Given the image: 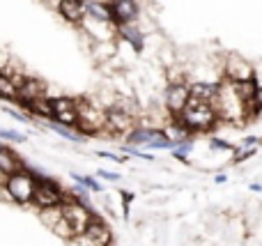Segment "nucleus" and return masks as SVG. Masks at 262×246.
I'll return each instance as SVG.
<instances>
[{
    "mask_svg": "<svg viewBox=\"0 0 262 246\" xmlns=\"http://www.w3.org/2000/svg\"><path fill=\"white\" fill-rule=\"evenodd\" d=\"M182 124H184L189 131H209L214 129L221 120L216 115V108H214L209 101H198V99H189V104L184 106L180 115H175Z\"/></svg>",
    "mask_w": 262,
    "mask_h": 246,
    "instance_id": "nucleus-1",
    "label": "nucleus"
},
{
    "mask_svg": "<svg viewBox=\"0 0 262 246\" xmlns=\"http://www.w3.org/2000/svg\"><path fill=\"white\" fill-rule=\"evenodd\" d=\"M212 106L216 108L219 120H228V122H242V120L249 118L246 113V104L237 97L232 83H228L226 78L221 81V87H219V95L214 97Z\"/></svg>",
    "mask_w": 262,
    "mask_h": 246,
    "instance_id": "nucleus-2",
    "label": "nucleus"
},
{
    "mask_svg": "<svg viewBox=\"0 0 262 246\" xmlns=\"http://www.w3.org/2000/svg\"><path fill=\"white\" fill-rule=\"evenodd\" d=\"M3 193L7 200L16 203V205H30L32 196H35V175L26 168L7 175V177H5Z\"/></svg>",
    "mask_w": 262,
    "mask_h": 246,
    "instance_id": "nucleus-3",
    "label": "nucleus"
},
{
    "mask_svg": "<svg viewBox=\"0 0 262 246\" xmlns=\"http://www.w3.org/2000/svg\"><path fill=\"white\" fill-rule=\"evenodd\" d=\"M76 129L81 133L95 136V133L104 131L106 129V108L92 104L88 99H78V122Z\"/></svg>",
    "mask_w": 262,
    "mask_h": 246,
    "instance_id": "nucleus-4",
    "label": "nucleus"
},
{
    "mask_svg": "<svg viewBox=\"0 0 262 246\" xmlns=\"http://www.w3.org/2000/svg\"><path fill=\"white\" fill-rule=\"evenodd\" d=\"M64 200V191L55 180H51L49 175H39L35 177V196H32V203L37 210H46V207H55Z\"/></svg>",
    "mask_w": 262,
    "mask_h": 246,
    "instance_id": "nucleus-5",
    "label": "nucleus"
},
{
    "mask_svg": "<svg viewBox=\"0 0 262 246\" xmlns=\"http://www.w3.org/2000/svg\"><path fill=\"white\" fill-rule=\"evenodd\" d=\"M60 210H62V216L67 219V223L72 226L74 235L83 233L88 228V223L92 221V207L83 205L81 200H76L74 196H64V200L60 203Z\"/></svg>",
    "mask_w": 262,
    "mask_h": 246,
    "instance_id": "nucleus-6",
    "label": "nucleus"
},
{
    "mask_svg": "<svg viewBox=\"0 0 262 246\" xmlns=\"http://www.w3.org/2000/svg\"><path fill=\"white\" fill-rule=\"evenodd\" d=\"M69 242H72V246H111L113 235H111L108 226H106L104 221L97 219V216H92V221L88 223V228L83 230V233L74 235Z\"/></svg>",
    "mask_w": 262,
    "mask_h": 246,
    "instance_id": "nucleus-7",
    "label": "nucleus"
},
{
    "mask_svg": "<svg viewBox=\"0 0 262 246\" xmlns=\"http://www.w3.org/2000/svg\"><path fill=\"white\" fill-rule=\"evenodd\" d=\"M255 76V69L249 60H244L237 53H228L223 60V78L228 83H239V81H249Z\"/></svg>",
    "mask_w": 262,
    "mask_h": 246,
    "instance_id": "nucleus-8",
    "label": "nucleus"
},
{
    "mask_svg": "<svg viewBox=\"0 0 262 246\" xmlns=\"http://www.w3.org/2000/svg\"><path fill=\"white\" fill-rule=\"evenodd\" d=\"M189 99H191L189 83H184V81H170L168 83L166 92H163V104H166L168 113H170L172 118L184 110V106L189 104Z\"/></svg>",
    "mask_w": 262,
    "mask_h": 246,
    "instance_id": "nucleus-9",
    "label": "nucleus"
},
{
    "mask_svg": "<svg viewBox=\"0 0 262 246\" xmlns=\"http://www.w3.org/2000/svg\"><path fill=\"white\" fill-rule=\"evenodd\" d=\"M106 129L113 133H129L134 129V115L120 104L108 106L106 108Z\"/></svg>",
    "mask_w": 262,
    "mask_h": 246,
    "instance_id": "nucleus-10",
    "label": "nucleus"
},
{
    "mask_svg": "<svg viewBox=\"0 0 262 246\" xmlns=\"http://www.w3.org/2000/svg\"><path fill=\"white\" fill-rule=\"evenodd\" d=\"M111 18H113V26L120 23H134L140 16V5L136 0H111Z\"/></svg>",
    "mask_w": 262,
    "mask_h": 246,
    "instance_id": "nucleus-11",
    "label": "nucleus"
},
{
    "mask_svg": "<svg viewBox=\"0 0 262 246\" xmlns=\"http://www.w3.org/2000/svg\"><path fill=\"white\" fill-rule=\"evenodd\" d=\"M18 90V104H28V101L37 99V97H44L46 95V83L41 78H35V76H21L16 85Z\"/></svg>",
    "mask_w": 262,
    "mask_h": 246,
    "instance_id": "nucleus-12",
    "label": "nucleus"
},
{
    "mask_svg": "<svg viewBox=\"0 0 262 246\" xmlns=\"http://www.w3.org/2000/svg\"><path fill=\"white\" fill-rule=\"evenodd\" d=\"M115 35H118L122 41H127L136 53H140V51L145 49V32L136 26V21L134 23H120V26H115Z\"/></svg>",
    "mask_w": 262,
    "mask_h": 246,
    "instance_id": "nucleus-13",
    "label": "nucleus"
},
{
    "mask_svg": "<svg viewBox=\"0 0 262 246\" xmlns=\"http://www.w3.org/2000/svg\"><path fill=\"white\" fill-rule=\"evenodd\" d=\"M55 9L64 21L74 23V26H81L83 18H85V0H60Z\"/></svg>",
    "mask_w": 262,
    "mask_h": 246,
    "instance_id": "nucleus-14",
    "label": "nucleus"
},
{
    "mask_svg": "<svg viewBox=\"0 0 262 246\" xmlns=\"http://www.w3.org/2000/svg\"><path fill=\"white\" fill-rule=\"evenodd\" d=\"M221 81H223V78H221ZM221 81H203V78H198V81H191V83H189V95H191V99L209 101V104H212L214 97L219 95Z\"/></svg>",
    "mask_w": 262,
    "mask_h": 246,
    "instance_id": "nucleus-15",
    "label": "nucleus"
},
{
    "mask_svg": "<svg viewBox=\"0 0 262 246\" xmlns=\"http://www.w3.org/2000/svg\"><path fill=\"white\" fill-rule=\"evenodd\" d=\"M23 168V159L16 154V152H12L9 147L0 145V173L7 177V175L16 173V170Z\"/></svg>",
    "mask_w": 262,
    "mask_h": 246,
    "instance_id": "nucleus-16",
    "label": "nucleus"
},
{
    "mask_svg": "<svg viewBox=\"0 0 262 246\" xmlns=\"http://www.w3.org/2000/svg\"><path fill=\"white\" fill-rule=\"evenodd\" d=\"M26 106V110L28 113H32V115H37V118H44V120H51L53 118V108H51V97H37V99H32V101H28V104H23Z\"/></svg>",
    "mask_w": 262,
    "mask_h": 246,
    "instance_id": "nucleus-17",
    "label": "nucleus"
},
{
    "mask_svg": "<svg viewBox=\"0 0 262 246\" xmlns=\"http://www.w3.org/2000/svg\"><path fill=\"white\" fill-rule=\"evenodd\" d=\"M85 16L97 18V21L113 23V18H111V7L106 3H99V0H85Z\"/></svg>",
    "mask_w": 262,
    "mask_h": 246,
    "instance_id": "nucleus-18",
    "label": "nucleus"
},
{
    "mask_svg": "<svg viewBox=\"0 0 262 246\" xmlns=\"http://www.w3.org/2000/svg\"><path fill=\"white\" fill-rule=\"evenodd\" d=\"M159 136V129H147V127H134L131 131L127 133V141L129 145L138 147V145H147L152 138Z\"/></svg>",
    "mask_w": 262,
    "mask_h": 246,
    "instance_id": "nucleus-19",
    "label": "nucleus"
},
{
    "mask_svg": "<svg viewBox=\"0 0 262 246\" xmlns=\"http://www.w3.org/2000/svg\"><path fill=\"white\" fill-rule=\"evenodd\" d=\"M0 99L16 101L18 104V90H16V83H14L9 72H0Z\"/></svg>",
    "mask_w": 262,
    "mask_h": 246,
    "instance_id": "nucleus-20",
    "label": "nucleus"
},
{
    "mask_svg": "<svg viewBox=\"0 0 262 246\" xmlns=\"http://www.w3.org/2000/svg\"><path fill=\"white\" fill-rule=\"evenodd\" d=\"M51 108H53V115L58 113H67V110H78V99L67 95H60V97H51ZM53 120V118H51Z\"/></svg>",
    "mask_w": 262,
    "mask_h": 246,
    "instance_id": "nucleus-21",
    "label": "nucleus"
},
{
    "mask_svg": "<svg viewBox=\"0 0 262 246\" xmlns=\"http://www.w3.org/2000/svg\"><path fill=\"white\" fill-rule=\"evenodd\" d=\"M49 129L51 131H55V133H60L64 141H72V143H83L85 141V136H83L81 131H72V127H64V124L55 122V120H49Z\"/></svg>",
    "mask_w": 262,
    "mask_h": 246,
    "instance_id": "nucleus-22",
    "label": "nucleus"
},
{
    "mask_svg": "<svg viewBox=\"0 0 262 246\" xmlns=\"http://www.w3.org/2000/svg\"><path fill=\"white\" fill-rule=\"evenodd\" d=\"M51 230H53L58 237H62V239H72L74 237V230H72V226L67 223V219H64V216H60L58 223H55Z\"/></svg>",
    "mask_w": 262,
    "mask_h": 246,
    "instance_id": "nucleus-23",
    "label": "nucleus"
},
{
    "mask_svg": "<svg viewBox=\"0 0 262 246\" xmlns=\"http://www.w3.org/2000/svg\"><path fill=\"white\" fill-rule=\"evenodd\" d=\"M72 177H74V180H76V182H78V184H81V187L90 189V191H101V189H104V187H101V184H99V182H97V180H95V177H85V175H76V173H74V175H72Z\"/></svg>",
    "mask_w": 262,
    "mask_h": 246,
    "instance_id": "nucleus-24",
    "label": "nucleus"
},
{
    "mask_svg": "<svg viewBox=\"0 0 262 246\" xmlns=\"http://www.w3.org/2000/svg\"><path fill=\"white\" fill-rule=\"evenodd\" d=\"M0 141L23 143V141H26V136H23V133H18L16 129H5V127H0Z\"/></svg>",
    "mask_w": 262,
    "mask_h": 246,
    "instance_id": "nucleus-25",
    "label": "nucleus"
},
{
    "mask_svg": "<svg viewBox=\"0 0 262 246\" xmlns=\"http://www.w3.org/2000/svg\"><path fill=\"white\" fill-rule=\"evenodd\" d=\"M191 150V141H182L177 145H172V156H177L180 161H186V152Z\"/></svg>",
    "mask_w": 262,
    "mask_h": 246,
    "instance_id": "nucleus-26",
    "label": "nucleus"
},
{
    "mask_svg": "<svg viewBox=\"0 0 262 246\" xmlns=\"http://www.w3.org/2000/svg\"><path fill=\"white\" fill-rule=\"evenodd\" d=\"M255 147H239V150H235V156H232V159L235 161H244V159H251V156L255 154Z\"/></svg>",
    "mask_w": 262,
    "mask_h": 246,
    "instance_id": "nucleus-27",
    "label": "nucleus"
},
{
    "mask_svg": "<svg viewBox=\"0 0 262 246\" xmlns=\"http://www.w3.org/2000/svg\"><path fill=\"white\" fill-rule=\"evenodd\" d=\"M209 145L214 147V150H226V152H235V145L228 141H219V138H209Z\"/></svg>",
    "mask_w": 262,
    "mask_h": 246,
    "instance_id": "nucleus-28",
    "label": "nucleus"
},
{
    "mask_svg": "<svg viewBox=\"0 0 262 246\" xmlns=\"http://www.w3.org/2000/svg\"><path fill=\"white\" fill-rule=\"evenodd\" d=\"M260 110H262V85H258V95L253 99V115L260 113Z\"/></svg>",
    "mask_w": 262,
    "mask_h": 246,
    "instance_id": "nucleus-29",
    "label": "nucleus"
},
{
    "mask_svg": "<svg viewBox=\"0 0 262 246\" xmlns=\"http://www.w3.org/2000/svg\"><path fill=\"white\" fill-rule=\"evenodd\" d=\"M97 175H99V177H104V180H111V182H118V180H120L118 173H108V170H97Z\"/></svg>",
    "mask_w": 262,
    "mask_h": 246,
    "instance_id": "nucleus-30",
    "label": "nucleus"
},
{
    "mask_svg": "<svg viewBox=\"0 0 262 246\" xmlns=\"http://www.w3.org/2000/svg\"><path fill=\"white\" fill-rule=\"evenodd\" d=\"M255 143H258V138H255V136H249V138H244V141H242V147H253Z\"/></svg>",
    "mask_w": 262,
    "mask_h": 246,
    "instance_id": "nucleus-31",
    "label": "nucleus"
},
{
    "mask_svg": "<svg viewBox=\"0 0 262 246\" xmlns=\"http://www.w3.org/2000/svg\"><path fill=\"white\" fill-rule=\"evenodd\" d=\"M99 156H106V159H113V161H122V156H118V154H111V152H97Z\"/></svg>",
    "mask_w": 262,
    "mask_h": 246,
    "instance_id": "nucleus-32",
    "label": "nucleus"
},
{
    "mask_svg": "<svg viewBox=\"0 0 262 246\" xmlns=\"http://www.w3.org/2000/svg\"><path fill=\"white\" fill-rule=\"evenodd\" d=\"M44 3H46V5H51V7H55V5H58L60 0H44Z\"/></svg>",
    "mask_w": 262,
    "mask_h": 246,
    "instance_id": "nucleus-33",
    "label": "nucleus"
}]
</instances>
